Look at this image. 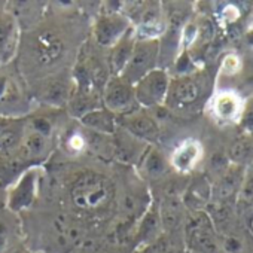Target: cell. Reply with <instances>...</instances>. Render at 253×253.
Returning <instances> with one entry per match:
<instances>
[{"instance_id": "4", "label": "cell", "mask_w": 253, "mask_h": 253, "mask_svg": "<svg viewBox=\"0 0 253 253\" xmlns=\"http://www.w3.org/2000/svg\"><path fill=\"white\" fill-rule=\"evenodd\" d=\"M170 78L164 69H155L133 85L136 103L143 107H158L166 103Z\"/></svg>"}, {"instance_id": "1", "label": "cell", "mask_w": 253, "mask_h": 253, "mask_svg": "<svg viewBox=\"0 0 253 253\" xmlns=\"http://www.w3.org/2000/svg\"><path fill=\"white\" fill-rule=\"evenodd\" d=\"M209 92V76L204 72H191L170 79L166 104L176 112H192L206 101Z\"/></svg>"}, {"instance_id": "6", "label": "cell", "mask_w": 253, "mask_h": 253, "mask_svg": "<svg viewBox=\"0 0 253 253\" xmlns=\"http://www.w3.org/2000/svg\"><path fill=\"white\" fill-rule=\"evenodd\" d=\"M122 130L140 142H155L160 136V126L154 116L145 112H128L119 118Z\"/></svg>"}, {"instance_id": "8", "label": "cell", "mask_w": 253, "mask_h": 253, "mask_svg": "<svg viewBox=\"0 0 253 253\" xmlns=\"http://www.w3.org/2000/svg\"><path fill=\"white\" fill-rule=\"evenodd\" d=\"M244 173L246 167L237 164H229L225 170L220 171L213 188V198L217 204H226L232 198L238 197Z\"/></svg>"}, {"instance_id": "12", "label": "cell", "mask_w": 253, "mask_h": 253, "mask_svg": "<svg viewBox=\"0 0 253 253\" xmlns=\"http://www.w3.org/2000/svg\"><path fill=\"white\" fill-rule=\"evenodd\" d=\"M18 46V27L15 18L0 11V64H6Z\"/></svg>"}, {"instance_id": "19", "label": "cell", "mask_w": 253, "mask_h": 253, "mask_svg": "<svg viewBox=\"0 0 253 253\" xmlns=\"http://www.w3.org/2000/svg\"><path fill=\"white\" fill-rule=\"evenodd\" d=\"M220 247L223 253H243L244 252V241L240 235L234 232H225L219 235Z\"/></svg>"}, {"instance_id": "26", "label": "cell", "mask_w": 253, "mask_h": 253, "mask_svg": "<svg viewBox=\"0 0 253 253\" xmlns=\"http://www.w3.org/2000/svg\"><path fill=\"white\" fill-rule=\"evenodd\" d=\"M244 70H246V73H244V85L253 88V60L244 67Z\"/></svg>"}, {"instance_id": "2", "label": "cell", "mask_w": 253, "mask_h": 253, "mask_svg": "<svg viewBox=\"0 0 253 253\" xmlns=\"http://www.w3.org/2000/svg\"><path fill=\"white\" fill-rule=\"evenodd\" d=\"M115 189L112 182L95 171H86L76 177L70 189V198L75 207L84 211H95L109 206Z\"/></svg>"}, {"instance_id": "16", "label": "cell", "mask_w": 253, "mask_h": 253, "mask_svg": "<svg viewBox=\"0 0 253 253\" xmlns=\"http://www.w3.org/2000/svg\"><path fill=\"white\" fill-rule=\"evenodd\" d=\"M140 171L145 177H149V179H158L161 177L167 169H169V163L164 157V154L158 149V148H154V146H149L142 158H140Z\"/></svg>"}, {"instance_id": "24", "label": "cell", "mask_w": 253, "mask_h": 253, "mask_svg": "<svg viewBox=\"0 0 253 253\" xmlns=\"http://www.w3.org/2000/svg\"><path fill=\"white\" fill-rule=\"evenodd\" d=\"M240 67H241L240 60H238V57L234 55V54H229V55L223 60V64H222V70L226 72L228 75H234Z\"/></svg>"}, {"instance_id": "27", "label": "cell", "mask_w": 253, "mask_h": 253, "mask_svg": "<svg viewBox=\"0 0 253 253\" xmlns=\"http://www.w3.org/2000/svg\"><path fill=\"white\" fill-rule=\"evenodd\" d=\"M5 206H6V192L3 191L2 185H0V211H2Z\"/></svg>"}, {"instance_id": "11", "label": "cell", "mask_w": 253, "mask_h": 253, "mask_svg": "<svg viewBox=\"0 0 253 253\" xmlns=\"http://www.w3.org/2000/svg\"><path fill=\"white\" fill-rule=\"evenodd\" d=\"M64 52V43L55 32H42L36 38L35 57L41 66H51L57 63Z\"/></svg>"}, {"instance_id": "28", "label": "cell", "mask_w": 253, "mask_h": 253, "mask_svg": "<svg viewBox=\"0 0 253 253\" xmlns=\"http://www.w3.org/2000/svg\"><path fill=\"white\" fill-rule=\"evenodd\" d=\"M247 226H249V231L253 234V214L250 216V219H249V222H247Z\"/></svg>"}, {"instance_id": "15", "label": "cell", "mask_w": 253, "mask_h": 253, "mask_svg": "<svg viewBox=\"0 0 253 253\" xmlns=\"http://www.w3.org/2000/svg\"><path fill=\"white\" fill-rule=\"evenodd\" d=\"M201 145L197 140H188L183 142L174 152L171 157V166L182 173H186L189 170H192L197 163L201 158Z\"/></svg>"}, {"instance_id": "22", "label": "cell", "mask_w": 253, "mask_h": 253, "mask_svg": "<svg viewBox=\"0 0 253 253\" xmlns=\"http://www.w3.org/2000/svg\"><path fill=\"white\" fill-rule=\"evenodd\" d=\"M238 198H241L243 201H252L253 200V166L246 167V173H244V179L241 183Z\"/></svg>"}, {"instance_id": "5", "label": "cell", "mask_w": 253, "mask_h": 253, "mask_svg": "<svg viewBox=\"0 0 253 253\" xmlns=\"http://www.w3.org/2000/svg\"><path fill=\"white\" fill-rule=\"evenodd\" d=\"M103 101L104 107L115 113V115H124L133 112L136 103L134 97V88L128 82H125L119 76H112L106 81L104 91H103Z\"/></svg>"}, {"instance_id": "18", "label": "cell", "mask_w": 253, "mask_h": 253, "mask_svg": "<svg viewBox=\"0 0 253 253\" xmlns=\"http://www.w3.org/2000/svg\"><path fill=\"white\" fill-rule=\"evenodd\" d=\"M228 158L231 164H237L243 167L250 164V161L253 160V137L247 134L238 137L231 145L228 151Z\"/></svg>"}, {"instance_id": "3", "label": "cell", "mask_w": 253, "mask_h": 253, "mask_svg": "<svg viewBox=\"0 0 253 253\" xmlns=\"http://www.w3.org/2000/svg\"><path fill=\"white\" fill-rule=\"evenodd\" d=\"M161 43L158 39H140L134 43L131 57L124 67V70L118 75L121 79L128 82L130 85L137 84L143 76L157 69L158 57H160Z\"/></svg>"}, {"instance_id": "9", "label": "cell", "mask_w": 253, "mask_h": 253, "mask_svg": "<svg viewBox=\"0 0 253 253\" xmlns=\"http://www.w3.org/2000/svg\"><path fill=\"white\" fill-rule=\"evenodd\" d=\"M38 174L35 170H27L21 174L15 185L6 194V206L12 211H20L29 207L36 195Z\"/></svg>"}, {"instance_id": "14", "label": "cell", "mask_w": 253, "mask_h": 253, "mask_svg": "<svg viewBox=\"0 0 253 253\" xmlns=\"http://www.w3.org/2000/svg\"><path fill=\"white\" fill-rule=\"evenodd\" d=\"M134 35L131 30L126 32L112 48H110V55H109V70L113 76H118L124 67L128 63L133 48H134Z\"/></svg>"}, {"instance_id": "17", "label": "cell", "mask_w": 253, "mask_h": 253, "mask_svg": "<svg viewBox=\"0 0 253 253\" xmlns=\"http://www.w3.org/2000/svg\"><path fill=\"white\" fill-rule=\"evenodd\" d=\"M24 126L18 121H0V152L17 149L24 136Z\"/></svg>"}, {"instance_id": "10", "label": "cell", "mask_w": 253, "mask_h": 253, "mask_svg": "<svg viewBox=\"0 0 253 253\" xmlns=\"http://www.w3.org/2000/svg\"><path fill=\"white\" fill-rule=\"evenodd\" d=\"M244 101L235 91H220L211 100V110L220 122H238Z\"/></svg>"}, {"instance_id": "29", "label": "cell", "mask_w": 253, "mask_h": 253, "mask_svg": "<svg viewBox=\"0 0 253 253\" xmlns=\"http://www.w3.org/2000/svg\"><path fill=\"white\" fill-rule=\"evenodd\" d=\"M192 253H195V252H192Z\"/></svg>"}, {"instance_id": "20", "label": "cell", "mask_w": 253, "mask_h": 253, "mask_svg": "<svg viewBox=\"0 0 253 253\" xmlns=\"http://www.w3.org/2000/svg\"><path fill=\"white\" fill-rule=\"evenodd\" d=\"M238 125L244 131V134L253 137V94L244 101L243 112L238 119Z\"/></svg>"}, {"instance_id": "25", "label": "cell", "mask_w": 253, "mask_h": 253, "mask_svg": "<svg viewBox=\"0 0 253 253\" xmlns=\"http://www.w3.org/2000/svg\"><path fill=\"white\" fill-rule=\"evenodd\" d=\"M8 240H9V228L3 220H0V253L5 252L8 246Z\"/></svg>"}, {"instance_id": "13", "label": "cell", "mask_w": 253, "mask_h": 253, "mask_svg": "<svg viewBox=\"0 0 253 253\" xmlns=\"http://www.w3.org/2000/svg\"><path fill=\"white\" fill-rule=\"evenodd\" d=\"M79 121L85 128L91 130L95 134H104V136L113 134L118 125L116 115L109 112L106 107H97L85 113Z\"/></svg>"}, {"instance_id": "7", "label": "cell", "mask_w": 253, "mask_h": 253, "mask_svg": "<svg viewBox=\"0 0 253 253\" xmlns=\"http://www.w3.org/2000/svg\"><path fill=\"white\" fill-rule=\"evenodd\" d=\"M130 30V20L121 14H106L95 21L94 36L98 45L112 48Z\"/></svg>"}, {"instance_id": "23", "label": "cell", "mask_w": 253, "mask_h": 253, "mask_svg": "<svg viewBox=\"0 0 253 253\" xmlns=\"http://www.w3.org/2000/svg\"><path fill=\"white\" fill-rule=\"evenodd\" d=\"M30 128H32L33 131H36V133H39V134L48 137V139H49V136H51V133H52V125H51V122H49L46 118H43V116L35 118V119L32 121Z\"/></svg>"}, {"instance_id": "21", "label": "cell", "mask_w": 253, "mask_h": 253, "mask_svg": "<svg viewBox=\"0 0 253 253\" xmlns=\"http://www.w3.org/2000/svg\"><path fill=\"white\" fill-rule=\"evenodd\" d=\"M161 217H160V213H154V211H148V214L145 216L143 219V223H142V229H140V234L145 240H149V238H154L158 232V228L161 226Z\"/></svg>"}]
</instances>
